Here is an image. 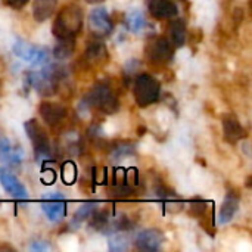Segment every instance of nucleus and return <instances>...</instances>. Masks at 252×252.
<instances>
[{
  "mask_svg": "<svg viewBox=\"0 0 252 252\" xmlns=\"http://www.w3.org/2000/svg\"><path fill=\"white\" fill-rule=\"evenodd\" d=\"M83 28V12L77 4L65 6L56 16L52 31L56 38L75 37Z\"/></svg>",
  "mask_w": 252,
  "mask_h": 252,
  "instance_id": "nucleus-1",
  "label": "nucleus"
},
{
  "mask_svg": "<svg viewBox=\"0 0 252 252\" xmlns=\"http://www.w3.org/2000/svg\"><path fill=\"white\" fill-rule=\"evenodd\" d=\"M63 69L58 65H49L40 72L28 74V80L31 86L41 94V96H53L58 90V80L62 78Z\"/></svg>",
  "mask_w": 252,
  "mask_h": 252,
  "instance_id": "nucleus-2",
  "label": "nucleus"
},
{
  "mask_svg": "<svg viewBox=\"0 0 252 252\" xmlns=\"http://www.w3.org/2000/svg\"><path fill=\"white\" fill-rule=\"evenodd\" d=\"M159 93L161 86L157 78L149 74H140L136 77L133 86V96L140 108H146L155 103L159 99Z\"/></svg>",
  "mask_w": 252,
  "mask_h": 252,
  "instance_id": "nucleus-3",
  "label": "nucleus"
},
{
  "mask_svg": "<svg viewBox=\"0 0 252 252\" xmlns=\"http://www.w3.org/2000/svg\"><path fill=\"white\" fill-rule=\"evenodd\" d=\"M86 100L100 109L105 114H114L118 111V99L115 96V93L112 92V89L106 84H97L94 86L86 96Z\"/></svg>",
  "mask_w": 252,
  "mask_h": 252,
  "instance_id": "nucleus-4",
  "label": "nucleus"
},
{
  "mask_svg": "<svg viewBox=\"0 0 252 252\" xmlns=\"http://www.w3.org/2000/svg\"><path fill=\"white\" fill-rule=\"evenodd\" d=\"M13 53L15 56L21 58L25 62H30L32 65H43L49 61V50L46 47H40L31 43H27L22 38H18L13 44Z\"/></svg>",
  "mask_w": 252,
  "mask_h": 252,
  "instance_id": "nucleus-5",
  "label": "nucleus"
},
{
  "mask_svg": "<svg viewBox=\"0 0 252 252\" xmlns=\"http://www.w3.org/2000/svg\"><path fill=\"white\" fill-rule=\"evenodd\" d=\"M24 127H25L27 136L30 137L31 143H32L35 155L38 158L49 155V152H50V140H49L47 133L44 131V128L38 124V121L37 120H28L24 124Z\"/></svg>",
  "mask_w": 252,
  "mask_h": 252,
  "instance_id": "nucleus-6",
  "label": "nucleus"
},
{
  "mask_svg": "<svg viewBox=\"0 0 252 252\" xmlns=\"http://www.w3.org/2000/svg\"><path fill=\"white\" fill-rule=\"evenodd\" d=\"M145 55L152 63H167L173 58V47L170 40L164 37H154L145 46Z\"/></svg>",
  "mask_w": 252,
  "mask_h": 252,
  "instance_id": "nucleus-7",
  "label": "nucleus"
},
{
  "mask_svg": "<svg viewBox=\"0 0 252 252\" xmlns=\"http://www.w3.org/2000/svg\"><path fill=\"white\" fill-rule=\"evenodd\" d=\"M41 210L44 211V214L47 216V219L52 223L61 221L65 214H66V205H65V199L59 192L50 193L43 202H41Z\"/></svg>",
  "mask_w": 252,
  "mask_h": 252,
  "instance_id": "nucleus-8",
  "label": "nucleus"
},
{
  "mask_svg": "<svg viewBox=\"0 0 252 252\" xmlns=\"http://www.w3.org/2000/svg\"><path fill=\"white\" fill-rule=\"evenodd\" d=\"M89 22H90V28L92 31L97 35V37H103V35H109L112 32V21L109 18L108 10L103 6L94 7L90 15H89Z\"/></svg>",
  "mask_w": 252,
  "mask_h": 252,
  "instance_id": "nucleus-9",
  "label": "nucleus"
},
{
  "mask_svg": "<svg viewBox=\"0 0 252 252\" xmlns=\"http://www.w3.org/2000/svg\"><path fill=\"white\" fill-rule=\"evenodd\" d=\"M165 238L164 233L158 229H148L143 230L137 235L136 238V247L140 251H158L161 250L162 244H164Z\"/></svg>",
  "mask_w": 252,
  "mask_h": 252,
  "instance_id": "nucleus-10",
  "label": "nucleus"
},
{
  "mask_svg": "<svg viewBox=\"0 0 252 252\" xmlns=\"http://www.w3.org/2000/svg\"><path fill=\"white\" fill-rule=\"evenodd\" d=\"M148 10L158 19L173 18L179 13L177 4L173 0H146Z\"/></svg>",
  "mask_w": 252,
  "mask_h": 252,
  "instance_id": "nucleus-11",
  "label": "nucleus"
},
{
  "mask_svg": "<svg viewBox=\"0 0 252 252\" xmlns=\"http://www.w3.org/2000/svg\"><path fill=\"white\" fill-rule=\"evenodd\" d=\"M0 182H1V186L4 188V190L10 196H13L16 199H27L28 193H27L25 186L22 183H19V180L4 168L0 170Z\"/></svg>",
  "mask_w": 252,
  "mask_h": 252,
  "instance_id": "nucleus-12",
  "label": "nucleus"
},
{
  "mask_svg": "<svg viewBox=\"0 0 252 252\" xmlns=\"http://www.w3.org/2000/svg\"><path fill=\"white\" fill-rule=\"evenodd\" d=\"M22 161V151L18 146H13L10 140L4 136H0V162L4 165H19Z\"/></svg>",
  "mask_w": 252,
  "mask_h": 252,
  "instance_id": "nucleus-13",
  "label": "nucleus"
},
{
  "mask_svg": "<svg viewBox=\"0 0 252 252\" xmlns=\"http://www.w3.org/2000/svg\"><path fill=\"white\" fill-rule=\"evenodd\" d=\"M38 109H40L41 118L49 126L59 124L65 118V115H66V109L61 103H55V102H43Z\"/></svg>",
  "mask_w": 252,
  "mask_h": 252,
  "instance_id": "nucleus-14",
  "label": "nucleus"
},
{
  "mask_svg": "<svg viewBox=\"0 0 252 252\" xmlns=\"http://www.w3.org/2000/svg\"><path fill=\"white\" fill-rule=\"evenodd\" d=\"M239 210V196L235 193H227L224 202L221 204L220 213H219V224H227L233 220Z\"/></svg>",
  "mask_w": 252,
  "mask_h": 252,
  "instance_id": "nucleus-15",
  "label": "nucleus"
},
{
  "mask_svg": "<svg viewBox=\"0 0 252 252\" xmlns=\"http://www.w3.org/2000/svg\"><path fill=\"white\" fill-rule=\"evenodd\" d=\"M58 0H34L32 3V16L37 22L47 21L56 10Z\"/></svg>",
  "mask_w": 252,
  "mask_h": 252,
  "instance_id": "nucleus-16",
  "label": "nucleus"
},
{
  "mask_svg": "<svg viewBox=\"0 0 252 252\" xmlns=\"http://www.w3.org/2000/svg\"><path fill=\"white\" fill-rule=\"evenodd\" d=\"M223 131L229 142H238L247 136V131L244 130L241 123L233 117H226L223 120Z\"/></svg>",
  "mask_w": 252,
  "mask_h": 252,
  "instance_id": "nucleus-17",
  "label": "nucleus"
},
{
  "mask_svg": "<svg viewBox=\"0 0 252 252\" xmlns=\"http://www.w3.org/2000/svg\"><path fill=\"white\" fill-rule=\"evenodd\" d=\"M168 34H170V43L174 44L176 47H180L186 41V25L182 19H174L170 22L168 27Z\"/></svg>",
  "mask_w": 252,
  "mask_h": 252,
  "instance_id": "nucleus-18",
  "label": "nucleus"
},
{
  "mask_svg": "<svg viewBox=\"0 0 252 252\" xmlns=\"http://www.w3.org/2000/svg\"><path fill=\"white\" fill-rule=\"evenodd\" d=\"M75 37H68V38H58L59 41L56 43L55 49H53V56L56 59H68L72 56L74 50H75Z\"/></svg>",
  "mask_w": 252,
  "mask_h": 252,
  "instance_id": "nucleus-19",
  "label": "nucleus"
},
{
  "mask_svg": "<svg viewBox=\"0 0 252 252\" xmlns=\"http://www.w3.org/2000/svg\"><path fill=\"white\" fill-rule=\"evenodd\" d=\"M146 25V18L143 15V12L140 9H133L128 15H127V27L130 31L133 32H139L145 28Z\"/></svg>",
  "mask_w": 252,
  "mask_h": 252,
  "instance_id": "nucleus-20",
  "label": "nucleus"
},
{
  "mask_svg": "<svg viewBox=\"0 0 252 252\" xmlns=\"http://www.w3.org/2000/svg\"><path fill=\"white\" fill-rule=\"evenodd\" d=\"M103 56H105V46L100 41L92 43L86 50V59H89L92 62L100 61Z\"/></svg>",
  "mask_w": 252,
  "mask_h": 252,
  "instance_id": "nucleus-21",
  "label": "nucleus"
},
{
  "mask_svg": "<svg viewBox=\"0 0 252 252\" xmlns=\"http://www.w3.org/2000/svg\"><path fill=\"white\" fill-rule=\"evenodd\" d=\"M96 205H97L96 202H87V204L81 205V207L78 208V211L75 213V216H74V223H75V224H80L81 221L87 220V219L94 213Z\"/></svg>",
  "mask_w": 252,
  "mask_h": 252,
  "instance_id": "nucleus-22",
  "label": "nucleus"
},
{
  "mask_svg": "<svg viewBox=\"0 0 252 252\" xmlns=\"http://www.w3.org/2000/svg\"><path fill=\"white\" fill-rule=\"evenodd\" d=\"M92 221H90V226L100 230V229H105L109 223V213L106 210H102L99 213H93L92 216Z\"/></svg>",
  "mask_w": 252,
  "mask_h": 252,
  "instance_id": "nucleus-23",
  "label": "nucleus"
},
{
  "mask_svg": "<svg viewBox=\"0 0 252 252\" xmlns=\"http://www.w3.org/2000/svg\"><path fill=\"white\" fill-rule=\"evenodd\" d=\"M109 250L111 251H127V248H128V242H127V239L123 236V235H114V236H111L109 238Z\"/></svg>",
  "mask_w": 252,
  "mask_h": 252,
  "instance_id": "nucleus-24",
  "label": "nucleus"
},
{
  "mask_svg": "<svg viewBox=\"0 0 252 252\" xmlns=\"http://www.w3.org/2000/svg\"><path fill=\"white\" fill-rule=\"evenodd\" d=\"M75 176H77V168H75V165H74L71 161L65 162L63 167H62V180H63L66 185H72V183L75 182Z\"/></svg>",
  "mask_w": 252,
  "mask_h": 252,
  "instance_id": "nucleus-25",
  "label": "nucleus"
},
{
  "mask_svg": "<svg viewBox=\"0 0 252 252\" xmlns=\"http://www.w3.org/2000/svg\"><path fill=\"white\" fill-rule=\"evenodd\" d=\"M3 3L12 9H22L28 3V0H3Z\"/></svg>",
  "mask_w": 252,
  "mask_h": 252,
  "instance_id": "nucleus-26",
  "label": "nucleus"
},
{
  "mask_svg": "<svg viewBox=\"0 0 252 252\" xmlns=\"http://www.w3.org/2000/svg\"><path fill=\"white\" fill-rule=\"evenodd\" d=\"M31 250L32 251H46V250H49V245L44 242H34L31 245Z\"/></svg>",
  "mask_w": 252,
  "mask_h": 252,
  "instance_id": "nucleus-27",
  "label": "nucleus"
},
{
  "mask_svg": "<svg viewBox=\"0 0 252 252\" xmlns=\"http://www.w3.org/2000/svg\"><path fill=\"white\" fill-rule=\"evenodd\" d=\"M86 1H89V3H102L103 0H86Z\"/></svg>",
  "mask_w": 252,
  "mask_h": 252,
  "instance_id": "nucleus-28",
  "label": "nucleus"
}]
</instances>
